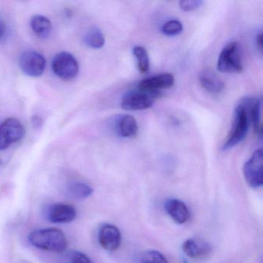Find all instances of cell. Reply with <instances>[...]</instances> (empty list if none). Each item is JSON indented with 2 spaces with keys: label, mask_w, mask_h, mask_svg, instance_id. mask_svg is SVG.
<instances>
[{
  "label": "cell",
  "mask_w": 263,
  "mask_h": 263,
  "mask_svg": "<svg viewBox=\"0 0 263 263\" xmlns=\"http://www.w3.org/2000/svg\"><path fill=\"white\" fill-rule=\"evenodd\" d=\"M29 241L37 249L56 253H62L68 246L65 234L56 228L33 231L29 235Z\"/></svg>",
  "instance_id": "obj_1"
},
{
  "label": "cell",
  "mask_w": 263,
  "mask_h": 263,
  "mask_svg": "<svg viewBox=\"0 0 263 263\" xmlns=\"http://www.w3.org/2000/svg\"><path fill=\"white\" fill-rule=\"evenodd\" d=\"M250 124V118L246 98L235 107L232 128L223 143L221 150L226 152L240 144L246 138Z\"/></svg>",
  "instance_id": "obj_2"
},
{
  "label": "cell",
  "mask_w": 263,
  "mask_h": 263,
  "mask_svg": "<svg viewBox=\"0 0 263 263\" xmlns=\"http://www.w3.org/2000/svg\"><path fill=\"white\" fill-rule=\"evenodd\" d=\"M217 68L221 73H239L242 72V51L239 43H229L222 49L218 56Z\"/></svg>",
  "instance_id": "obj_3"
},
{
  "label": "cell",
  "mask_w": 263,
  "mask_h": 263,
  "mask_svg": "<svg viewBox=\"0 0 263 263\" xmlns=\"http://www.w3.org/2000/svg\"><path fill=\"white\" fill-rule=\"evenodd\" d=\"M79 63L69 52H61L55 55L52 61V70L56 76L64 81L76 78L79 73Z\"/></svg>",
  "instance_id": "obj_4"
},
{
  "label": "cell",
  "mask_w": 263,
  "mask_h": 263,
  "mask_svg": "<svg viewBox=\"0 0 263 263\" xmlns=\"http://www.w3.org/2000/svg\"><path fill=\"white\" fill-rule=\"evenodd\" d=\"M161 95V91H148L138 88L124 95L121 101V107L126 110H145L152 107Z\"/></svg>",
  "instance_id": "obj_5"
},
{
  "label": "cell",
  "mask_w": 263,
  "mask_h": 263,
  "mask_svg": "<svg viewBox=\"0 0 263 263\" xmlns=\"http://www.w3.org/2000/svg\"><path fill=\"white\" fill-rule=\"evenodd\" d=\"M25 136L23 124L14 118L5 120L0 125V151L6 150Z\"/></svg>",
  "instance_id": "obj_6"
},
{
  "label": "cell",
  "mask_w": 263,
  "mask_h": 263,
  "mask_svg": "<svg viewBox=\"0 0 263 263\" xmlns=\"http://www.w3.org/2000/svg\"><path fill=\"white\" fill-rule=\"evenodd\" d=\"M262 149H258L245 163L243 175L247 184L252 189H258L262 185Z\"/></svg>",
  "instance_id": "obj_7"
},
{
  "label": "cell",
  "mask_w": 263,
  "mask_h": 263,
  "mask_svg": "<svg viewBox=\"0 0 263 263\" xmlns=\"http://www.w3.org/2000/svg\"><path fill=\"white\" fill-rule=\"evenodd\" d=\"M20 67L24 74L30 78H39L45 71L47 61L41 53L27 50L20 57Z\"/></svg>",
  "instance_id": "obj_8"
},
{
  "label": "cell",
  "mask_w": 263,
  "mask_h": 263,
  "mask_svg": "<svg viewBox=\"0 0 263 263\" xmlns=\"http://www.w3.org/2000/svg\"><path fill=\"white\" fill-rule=\"evenodd\" d=\"M77 210L73 205L64 203H56L49 207L47 218L50 222L64 224L74 221Z\"/></svg>",
  "instance_id": "obj_9"
},
{
  "label": "cell",
  "mask_w": 263,
  "mask_h": 263,
  "mask_svg": "<svg viewBox=\"0 0 263 263\" xmlns=\"http://www.w3.org/2000/svg\"><path fill=\"white\" fill-rule=\"evenodd\" d=\"M99 242L103 249L107 251H115L121 242V234L117 226L106 224L101 227L99 232Z\"/></svg>",
  "instance_id": "obj_10"
},
{
  "label": "cell",
  "mask_w": 263,
  "mask_h": 263,
  "mask_svg": "<svg viewBox=\"0 0 263 263\" xmlns=\"http://www.w3.org/2000/svg\"><path fill=\"white\" fill-rule=\"evenodd\" d=\"M175 84V78L172 73H164L155 75L147 78L138 84L140 90L148 91H161L164 89H168Z\"/></svg>",
  "instance_id": "obj_11"
},
{
  "label": "cell",
  "mask_w": 263,
  "mask_h": 263,
  "mask_svg": "<svg viewBox=\"0 0 263 263\" xmlns=\"http://www.w3.org/2000/svg\"><path fill=\"white\" fill-rule=\"evenodd\" d=\"M164 207L167 215L178 224H184L190 218L187 205L181 200L169 198L164 202Z\"/></svg>",
  "instance_id": "obj_12"
},
{
  "label": "cell",
  "mask_w": 263,
  "mask_h": 263,
  "mask_svg": "<svg viewBox=\"0 0 263 263\" xmlns=\"http://www.w3.org/2000/svg\"><path fill=\"white\" fill-rule=\"evenodd\" d=\"M114 129L117 135L121 138H134L138 132V122L132 115H121L119 118L115 119Z\"/></svg>",
  "instance_id": "obj_13"
},
{
  "label": "cell",
  "mask_w": 263,
  "mask_h": 263,
  "mask_svg": "<svg viewBox=\"0 0 263 263\" xmlns=\"http://www.w3.org/2000/svg\"><path fill=\"white\" fill-rule=\"evenodd\" d=\"M198 81L202 88L213 95L221 93L224 89V82L210 69L201 70L198 75Z\"/></svg>",
  "instance_id": "obj_14"
},
{
  "label": "cell",
  "mask_w": 263,
  "mask_h": 263,
  "mask_svg": "<svg viewBox=\"0 0 263 263\" xmlns=\"http://www.w3.org/2000/svg\"><path fill=\"white\" fill-rule=\"evenodd\" d=\"M183 252L192 258H200L208 256L212 251V247L204 240L189 238L182 245Z\"/></svg>",
  "instance_id": "obj_15"
},
{
  "label": "cell",
  "mask_w": 263,
  "mask_h": 263,
  "mask_svg": "<svg viewBox=\"0 0 263 263\" xmlns=\"http://www.w3.org/2000/svg\"><path fill=\"white\" fill-rule=\"evenodd\" d=\"M250 121L253 125L254 132L261 136V101L256 98H246Z\"/></svg>",
  "instance_id": "obj_16"
},
{
  "label": "cell",
  "mask_w": 263,
  "mask_h": 263,
  "mask_svg": "<svg viewBox=\"0 0 263 263\" xmlns=\"http://www.w3.org/2000/svg\"><path fill=\"white\" fill-rule=\"evenodd\" d=\"M30 27L33 33L38 37L46 39L50 36L52 30V23L48 18L42 15H36L30 21Z\"/></svg>",
  "instance_id": "obj_17"
},
{
  "label": "cell",
  "mask_w": 263,
  "mask_h": 263,
  "mask_svg": "<svg viewBox=\"0 0 263 263\" xmlns=\"http://www.w3.org/2000/svg\"><path fill=\"white\" fill-rule=\"evenodd\" d=\"M84 44L92 49H101L105 44V37L101 30L96 27L89 30L84 37Z\"/></svg>",
  "instance_id": "obj_18"
},
{
  "label": "cell",
  "mask_w": 263,
  "mask_h": 263,
  "mask_svg": "<svg viewBox=\"0 0 263 263\" xmlns=\"http://www.w3.org/2000/svg\"><path fill=\"white\" fill-rule=\"evenodd\" d=\"M70 195L77 199H86L93 194V189L91 186L83 182H76L69 187Z\"/></svg>",
  "instance_id": "obj_19"
},
{
  "label": "cell",
  "mask_w": 263,
  "mask_h": 263,
  "mask_svg": "<svg viewBox=\"0 0 263 263\" xmlns=\"http://www.w3.org/2000/svg\"><path fill=\"white\" fill-rule=\"evenodd\" d=\"M133 53L137 60L138 70L141 73H147L150 69V59L147 50L141 46H137L133 49Z\"/></svg>",
  "instance_id": "obj_20"
},
{
  "label": "cell",
  "mask_w": 263,
  "mask_h": 263,
  "mask_svg": "<svg viewBox=\"0 0 263 263\" xmlns=\"http://www.w3.org/2000/svg\"><path fill=\"white\" fill-rule=\"evenodd\" d=\"M183 25L177 20L167 21L161 28V32L166 36H172L180 34L182 32Z\"/></svg>",
  "instance_id": "obj_21"
},
{
  "label": "cell",
  "mask_w": 263,
  "mask_h": 263,
  "mask_svg": "<svg viewBox=\"0 0 263 263\" xmlns=\"http://www.w3.org/2000/svg\"><path fill=\"white\" fill-rule=\"evenodd\" d=\"M141 263H169L161 252L155 250L147 251L143 254L141 258Z\"/></svg>",
  "instance_id": "obj_22"
},
{
  "label": "cell",
  "mask_w": 263,
  "mask_h": 263,
  "mask_svg": "<svg viewBox=\"0 0 263 263\" xmlns=\"http://www.w3.org/2000/svg\"><path fill=\"white\" fill-rule=\"evenodd\" d=\"M204 2L201 0H182L179 3L180 8L186 12L198 10Z\"/></svg>",
  "instance_id": "obj_23"
},
{
  "label": "cell",
  "mask_w": 263,
  "mask_h": 263,
  "mask_svg": "<svg viewBox=\"0 0 263 263\" xmlns=\"http://www.w3.org/2000/svg\"><path fill=\"white\" fill-rule=\"evenodd\" d=\"M69 263H92L90 258L86 254L79 251H73L69 257Z\"/></svg>",
  "instance_id": "obj_24"
},
{
  "label": "cell",
  "mask_w": 263,
  "mask_h": 263,
  "mask_svg": "<svg viewBox=\"0 0 263 263\" xmlns=\"http://www.w3.org/2000/svg\"><path fill=\"white\" fill-rule=\"evenodd\" d=\"M32 123L35 128L40 129L43 125V121L40 117L34 116L32 118Z\"/></svg>",
  "instance_id": "obj_25"
},
{
  "label": "cell",
  "mask_w": 263,
  "mask_h": 263,
  "mask_svg": "<svg viewBox=\"0 0 263 263\" xmlns=\"http://www.w3.org/2000/svg\"><path fill=\"white\" fill-rule=\"evenodd\" d=\"M6 32V24L3 18L0 16V39L4 36Z\"/></svg>",
  "instance_id": "obj_26"
},
{
  "label": "cell",
  "mask_w": 263,
  "mask_h": 263,
  "mask_svg": "<svg viewBox=\"0 0 263 263\" xmlns=\"http://www.w3.org/2000/svg\"><path fill=\"white\" fill-rule=\"evenodd\" d=\"M256 44L258 50H259L260 51H261V50H262V34H261V33H259V34L257 35Z\"/></svg>",
  "instance_id": "obj_27"
},
{
  "label": "cell",
  "mask_w": 263,
  "mask_h": 263,
  "mask_svg": "<svg viewBox=\"0 0 263 263\" xmlns=\"http://www.w3.org/2000/svg\"><path fill=\"white\" fill-rule=\"evenodd\" d=\"M182 263H189V262H187V260L184 259V260H183V262Z\"/></svg>",
  "instance_id": "obj_28"
},
{
  "label": "cell",
  "mask_w": 263,
  "mask_h": 263,
  "mask_svg": "<svg viewBox=\"0 0 263 263\" xmlns=\"http://www.w3.org/2000/svg\"><path fill=\"white\" fill-rule=\"evenodd\" d=\"M0 164H1V159H0Z\"/></svg>",
  "instance_id": "obj_29"
}]
</instances>
